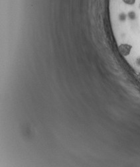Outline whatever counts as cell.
Listing matches in <instances>:
<instances>
[{
  "label": "cell",
  "mask_w": 140,
  "mask_h": 167,
  "mask_svg": "<svg viewBox=\"0 0 140 167\" xmlns=\"http://www.w3.org/2000/svg\"><path fill=\"white\" fill-rule=\"evenodd\" d=\"M122 1L127 5H134L136 0H122Z\"/></svg>",
  "instance_id": "obj_2"
},
{
  "label": "cell",
  "mask_w": 140,
  "mask_h": 167,
  "mask_svg": "<svg viewBox=\"0 0 140 167\" xmlns=\"http://www.w3.org/2000/svg\"><path fill=\"white\" fill-rule=\"evenodd\" d=\"M138 78H139V81H140V72L139 73V74H138Z\"/></svg>",
  "instance_id": "obj_4"
},
{
  "label": "cell",
  "mask_w": 140,
  "mask_h": 167,
  "mask_svg": "<svg viewBox=\"0 0 140 167\" xmlns=\"http://www.w3.org/2000/svg\"><path fill=\"white\" fill-rule=\"evenodd\" d=\"M137 64H140V58H139V59L137 60Z\"/></svg>",
  "instance_id": "obj_3"
},
{
  "label": "cell",
  "mask_w": 140,
  "mask_h": 167,
  "mask_svg": "<svg viewBox=\"0 0 140 167\" xmlns=\"http://www.w3.org/2000/svg\"><path fill=\"white\" fill-rule=\"evenodd\" d=\"M132 48V45L129 44H122L118 47V50L122 56H126L130 54Z\"/></svg>",
  "instance_id": "obj_1"
}]
</instances>
